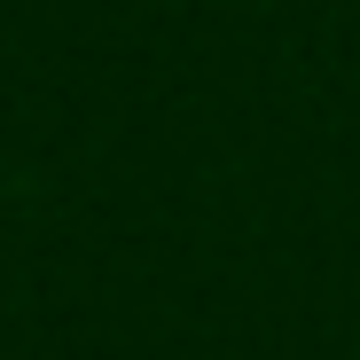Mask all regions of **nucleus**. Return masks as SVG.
Segmentation results:
<instances>
[]
</instances>
